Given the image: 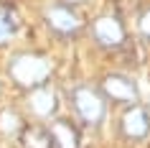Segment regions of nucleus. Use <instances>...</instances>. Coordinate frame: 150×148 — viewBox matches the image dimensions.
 Listing matches in <instances>:
<instances>
[{"mask_svg": "<svg viewBox=\"0 0 150 148\" xmlns=\"http://www.w3.org/2000/svg\"><path fill=\"white\" fill-rule=\"evenodd\" d=\"M137 31H140V36L150 39V8L140 16V21H137Z\"/></svg>", "mask_w": 150, "mask_h": 148, "instance_id": "12", "label": "nucleus"}, {"mask_svg": "<svg viewBox=\"0 0 150 148\" xmlns=\"http://www.w3.org/2000/svg\"><path fill=\"white\" fill-rule=\"evenodd\" d=\"M71 102H74L76 115L87 125H99L104 120V115H107L104 97L97 89H92V87H76L74 94H71Z\"/></svg>", "mask_w": 150, "mask_h": 148, "instance_id": "2", "label": "nucleus"}, {"mask_svg": "<svg viewBox=\"0 0 150 148\" xmlns=\"http://www.w3.org/2000/svg\"><path fill=\"white\" fill-rule=\"evenodd\" d=\"M0 130H5V133H21V117L13 115V112H3L0 115Z\"/></svg>", "mask_w": 150, "mask_h": 148, "instance_id": "11", "label": "nucleus"}, {"mask_svg": "<svg viewBox=\"0 0 150 148\" xmlns=\"http://www.w3.org/2000/svg\"><path fill=\"white\" fill-rule=\"evenodd\" d=\"M92 36L102 49H120L127 44L125 23L117 16H99L92 23Z\"/></svg>", "mask_w": 150, "mask_h": 148, "instance_id": "3", "label": "nucleus"}, {"mask_svg": "<svg viewBox=\"0 0 150 148\" xmlns=\"http://www.w3.org/2000/svg\"><path fill=\"white\" fill-rule=\"evenodd\" d=\"M120 130L130 140H142L150 133V112L145 107H140V105L130 107L120 120Z\"/></svg>", "mask_w": 150, "mask_h": 148, "instance_id": "6", "label": "nucleus"}, {"mask_svg": "<svg viewBox=\"0 0 150 148\" xmlns=\"http://www.w3.org/2000/svg\"><path fill=\"white\" fill-rule=\"evenodd\" d=\"M46 23L51 26V31L59 33V36H74V33H79L81 28H84V18H81L74 8L59 3V5H51V8L46 10Z\"/></svg>", "mask_w": 150, "mask_h": 148, "instance_id": "4", "label": "nucleus"}, {"mask_svg": "<svg viewBox=\"0 0 150 148\" xmlns=\"http://www.w3.org/2000/svg\"><path fill=\"white\" fill-rule=\"evenodd\" d=\"M31 107H33V112H36V115H41V117L51 115V112H54V107H56L54 92H48L46 87L33 89V94H31Z\"/></svg>", "mask_w": 150, "mask_h": 148, "instance_id": "10", "label": "nucleus"}, {"mask_svg": "<svg viewBox=\"0 0 150 148\" xmlns=\"http://www.w3.org/2000/svg\"><path fill=\"white\" fill-rule=\"evenodd\" d=\"M10 79L23 89H38L46 84L48 74H51V64L46 56L41 54H18L8 66Z\"/></svg>", "mask_w": 150, "mask_h": 148, "instance_id": "1", "label": "nucleus"}, {"mask_svg": "<svg viewBox=\"0 0 150 148\" xmlns=\"http://www.w3.org/2000/svg\"><path fill=\"white\" fill-rule=\"evenodd\" d=\"M64 5H76V3H81V0H61Z\"/></svg>", "mask_w": 150, "mask_h": 148, "instance_id": "13", "label": "nucleus"}, {"mask_svg": "<svg viewBox=\"0 0 150 148\" xmlns=\"http://www.w3.org/2000/svg\"><path fill=\"white\" fill-rule=\"evenodd\" d=\"M21 143H23V148H54L51 133L46 128H41V125H23Z\"/></svg>", "mask_w": 150, "mask_h": 148, "instance_id": "9", "label": "nucleus"}, {"mask_svg": "<svg viewBox=\"0 0 150 148\" xmlns=\"http://www.w3.org/2000/svg\"><path fill=\"white\" fill-rule=\"evenodd\" d=\"M48 133H51L54 148H79V133L69 120H56Z\"/></svg>", "mask_w": 150, "mask_h": 148, "instance_id": "8", "label": "nucleus"}, {"mask_svg": "<svg viewBox=\"0 0 150 148\" xmlns=\"http://www.w3.org/2000/svg\"><path fill=\"white\" fill-rule=\"evenodd\" d=\"M21 28V13L13 3L0 0V44H5L16 36V31Z\"/></svg>", "mask_w": 150, "mask_h": 148, "instance_id": "7", "label": "nucleus"}, {"mask_svg": "<svg viewBox=\"0 0 150 148\" xmlns=\"http://www.w3.org/2000/svg\"><path fill=\"white\" fill-rule=\"evenodd\" d=\"M99 89H102V97H107V100H112V102H120V105H132V102L137 100V84H135L130 77L117 74V71L107 74V77L102 79Z\"/></svg>", "mask_w": 150, "mask_h": 148, "instance_id": "5", "label": "nucleus"}]
</instances>
